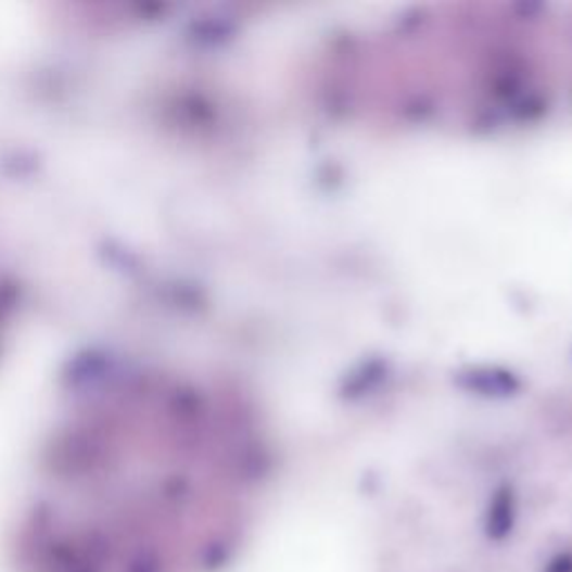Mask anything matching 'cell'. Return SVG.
<instances>
[{
    "instance_id": "1",
    "label": "cell",
    "mask_w": 572,
    "mask_h": 572,
    "mask_svg": "<svg viewBox=\"0 0 572 572\" xmlns=\"http://www.w3.org/2000/svg\"><path fill=\"white\" fill-rule=\"evenodd\" d=\"M217 409L186 378L128 367L74 394L43 445L23 548L43 572H164Z\"/></svg>"
},
{
    "instance_id": "3",
    "label": "cell",
    "mask_w": 572,
    "mask_h": 572,
    "mask_svg": "<svg viewBox=\"0 0 572 572\" xmlns=\"http://www.w3.org/2000/svg\"><path fill=\"white\" fill-rule=\"evenodd\" d=\"M544 572H572V552H559L555 555Z\"/></svg>"
},
{
    "instance_id": "2",
    "label": "cell",
    "mask_w": 572,
    "mask_h": 572,
    "mask_svg": "<svg viewBox=\"0 0 572 572\" xmlns=\"http://www.w3.org/2000/svg\"><path fill=\"white\" fill-rule=\"evenodd\" d=\"M512 527H514V499L512 492L504 487L490 504L485 519V535L492 542H504L506 537H510Z\"/></svg>"
},
{
    "instance_id": "4",
    "label": "cell",
    "mask_w": 572,
    "mask_h": 572,
    "mask_svg": "<svg viewBox=\"0 0 572 572\" xmlns=\"http://www.w3.org/2000/svg\"><path fill=\"white\" fill-rule=\"evenodd\" d=\"M8 312H10V300H8L3 282H0V338H3V331L8 325Z\"/></svg>"
}]
</instances>
